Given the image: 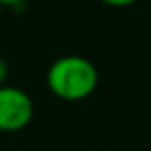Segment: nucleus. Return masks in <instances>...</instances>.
Returning a JSON list of instances; mask_svg holds the SVG:
<instances>
[{"mask_svg":"<svg viewBox=\"0 0 151 151\" xmlns=\"http://www.w3.org/2000/svg\"><path fill=\"white\" fill-rule=\"evenodd\" d=\"M46 82L54 96L65 101H78L96 90L98 69L82 55H63L50 65Z\"/></svg>","mask_w":151,"mask_h":151,"instance_id":"obj_1","label":"nucleus"},{"mask_svg":"<svg viewBox=\"0 0 151 151\" xmlns=\"http://www.w3.org/2000/svg\"><path fill=\"white\" fill-rule=\"evenodd\" d=\"M35 115L29 94L15 86H0V132L23 130Z\"/></svg>","mask_w":151,"mask_h":151,"instance_id":"obj_2","label":"nucleus"},{"mask_svg":"<svg viewBox=\"0 0 151 151\" xmlns=\"http://www.w3.org/2000/svg\"><path fill=\"white\" fill-rule=\"evenodd\" d=\"M100 2L107 4V6H111V8H126V6L136 4L138 0H100Z\"/></svg>","mask_w":151,"mask_h":151,"instance_id":"obj_3","label":"nucleus"},{"mask_svg":"<svg viewBox=\"0 0 151 151\" xmlns=\"http://www.w3.org/2000/svg\"><path fill=\"white\" fill-rule=\"evenodd\" d=\"M6 77H8V63H6V59L0 55V86H4Z\"/></svg>","mask_w":151,"mask_h":151,"instance_id":"obj_4","label":"nucleus"},{"mask_svg":"<svg viewBox=\"0 0 151 151\" xmlns=\"http://www.w3.org/2000/svg\"><path fill=\"white\" fill-rule=\"evenodd\" d=\"M0 2H2V6H19L25 0H0Z\"/></svg>","mask_w":151,"mask_h":151,"instance_id":"obj_5","label":"nucleus"},{"mask_svg":"<svg viewBox=\"0 0 151 151\" xmlns=\"http://www.w3.org/2000/svg\"><path fill=\"white\" fill-rule=\"evenodd\" d=\"M2 8H4V6H2V2H0V14H2Z\"/></svg>","mask_w":151,"mask_h":151,"instance_id":"obj_6","label":"nucleus"}]
</instances>
